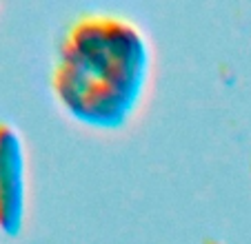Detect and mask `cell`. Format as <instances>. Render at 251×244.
<instances>
[{
    "label": "cell",
    "mask_w": 251,
    "mask_h": 244,
    "mask_svg": "<svg viewBox=\"0 0 251 244\" xmlns=\"http://www.w3.org/2000/svg\"><path fill=\"white\" fill-rule=\"evenodd\" d=\"M27 216V149L23 133L0 120V231L18 235Z\"/></svg>",
    "instance_id": "obj_2"
},
{
    "label": "cell",
    "mask_w": 251,
    "mask_h": 244,
    "mask_svg": "<svg viewBox=\"0 0 251 244\" xmlns=\"http://www.w3.org/2000/svg\"><path fill=\"white\" fill-rule=\"evenodd\" d=\"M151 45L133 20L87 14L69 24L56 51L51 89L58 104L91 129H120L151 80Z\"/></svg>",
    "instance_id": "obj_1"
}]
</instances>
